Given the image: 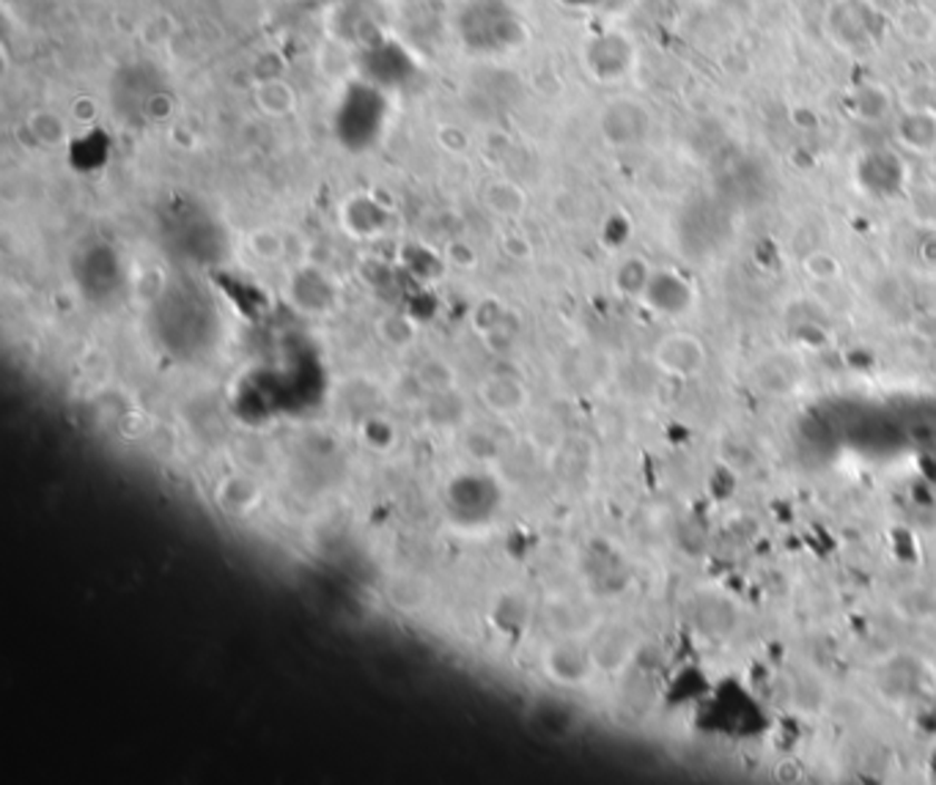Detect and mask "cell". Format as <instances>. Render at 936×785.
Listing matches in <instances>:
<instances>
[{"label":"cell","instance_id":"8fae6325","mask_svg":"<svg viewBox=\"0 0 936 785\" xmlns=\"http://www.w3.org/2000/svg\"><path fill=\"white\" fill-rule=\"evenodd\" d=\"M896 28L909 45H932L936 41V14L923 3L904 6L896 14Z\"/></svg>","mask_w":936,"mask_h":785},{"label":"cell","instance_id":"44dd1931","mask_svg":"<svg viewBox=\"0 0 936 785\" xmlns=\"http://www.w3.org/2000/svg\"><path fill=\"white\" fill-rule=\"evenodd\" d=\"M911 330L917 333V338L936 341V314L915 316V322H911Z\"/></svg>","mask_w":936,"mask_h":785},{"label":"cell","instance_id":"277c9868","mask_svg":"<svg viewBox=\"0 0 936 785\" xmlns=\"http://www.w3.org/2000/svg\"><path fill=\"white\" fill-rule=\"evenodd\" d=\"M640 303L660 316H684L695 308V286L673 269H654Z\"/></svg>","mask_w":936,"mask_h":785},{"label":"cell","instance_id":"5b68a950","mask_svg":"<svg viewBox=\"0 0 936 785\" xmlns=\"http://www.w3.org/2000/svg\"><path fill=\"white\" fill-rule=\"evenodd\" d=\"M649 110L643 108V102L630 97L607 102L599 118L604 140L613 146H632L643 140L645 133H649Z\"/></svg>","mask_w":936,"mask_h":785},{"label":"cell","instance_id":"6da1fadb","mask_svg":"<svg viewBox=\"0 0 936 785\" xmlns=\"http://www.w3.org/2000/svg\"><path fill=\"white\" fill-rule=\"evenodd\" d=\"M384 116H388V97L374 82L360 80L347 88L341 99V108L335 114L338 135L349 146H365L377 140L382 133Z\"/></svg>","mask_w":936,"mask_h":785},{"label":"cell","instance_id":"7c38bea8","mask_svg":"<svg viewBox=\"0 0 936 785\" xmlns=\"http://www.w3.org/2000/svg\"><path fill=\"white\" fill-rule=\"evenodd\" d=\"M217 503L228 513H251L262 503V489L251 478H228L217 487Z\"/></svg>","mask_w":936,"mask_h":785},{"label":"cell","instance_id":"ffe728a7","mask_svg":"<svg viewBox=\"0 0 936 785\" xmlns=\"http://www.w3.org/2000/svg\"><path fill=\"white\" fill-rule=\"evenodd\" d=\"M247 245H251L253 256L262 258V262H277L283 256V247H286L283 245V236L275 228H256L251 239H247Z\"/></svg>","mask_w":936,"mask_h":785},{"label":"cell","instance_id":"8992f818","mask_svg":"<svg viewBox=\"0 0 936 785\" xmlns=\"http://www.w3.org/2000/svg\"><path fill=\"white\" fill-rule=\"evenodd\" d=\"M596 654L579 640H560L547 651V670L560 684H583L596 668Z\"/></svg>","mask_w":936,"mask_h":785},{"label":"cell","instance_id":"2e32d148","mask_svg":"<svg viewBox=\"0 0 936 785\" xmlns=\"http://www.w3.org/2000/svg\"><path fill=\"white\" fill-rule=\"evenodd\" d=\"M256 102L264 114L286 116L298 108V94L286 80H264L256 88Z\"/></svg>","mask_w":936,"mask_h":785},{"label":"cell","instance_id":"52a82bcc","mask_svg":"<svg viewBox=\"0 0 936 785\" xmlns=\"http://www.w3.org/2000/svg\"><path fill=\"white\" fill-rule=\"evenodd\" d=\"M382 593L393 610L410 616V612L423 610V607L429 605L435 588H431V580L426 575H418V571H396V575H390L388 580H384Z\"/></svg>","mask_w":936,"mask_h":785},{"label":"cell","instance_id":"d6986e66","mask_svg":"<svg viewBox=\"0 0 936 785\" xmlns=\"http://www.w3.org/2000/svg\"><path fill=\"white\" fill-rule=\"evenodd\" d=\"M802 269H805V275L813 277V281H819V283H832L844 275V264H840V258L829 251H810L808 256L802 258Z\"/></svg>","mask_w":936,"mask_h":785},{"label":"cell","instance_id":"e0dca14e","mask_svg":"<svg viewBox=\"0 0 936 785\" xmlns=\"http://www.w3.org/2000/svg\"><path fill=\"white\" fill-rule=\"evenodd\" d=\"M484 200L500 217H517L525 209V193L511 181H491L484 190Z\"/></svg>","mask_w":936,"mask_h":785},{"label":"cell","instance_id":"3957f363","mask_svg":"<svg viewBox=\"0 0 936 785\" xmlns=\"http://www.w3.org/2000/svg\"><path fill=\"white\" fill-rule=\"evenodd\" d=\"M585 63H588L591 75L596 80L610 86V82H618L632 72V67H635V47H632L630 37H624V33H602V37L591 39L588 47H585Z\"/></svg>","mask_w":936,"mask_h":785},{"label":"cell","instance_id":"ba28073f","mask_svg":"<svg viewBox=\"0 0 936 785\" xmlns=\"http://www.w3.org/2000/svg\"><path fill=\"white\" fill-rule=\"evenodd\" d=\"M896 140L911 155L928 157L936 146V110H906L896 118Z\"/></svg>","mask_w":936,"mask_h":785},{"label":"cell","instance_id":"5bb4252c","mask_svg":"<svg viewBox=\"0 0 936 785\" xmlns=\"http://www.w3.org/2000/svg\"><path fill=\"white\" fill-rule=\"evenodd\" d=\"M415 382L431 395H448L456 391V371L454 365L446 363L442 357H426L423 363L415 369Z\"/></svg>","mask_w":936,"mask_h":785},{"label":"cell","instance_id":"7a4b0ae2","mask_svg":"<svg viewBox=\"0 0 936 785\" xmlns=\"http://www.w3.org/2000/svg\"><path fill=\"white\" fill-rule=\"evenodd\" d=\"M651 360L662 374L673 376V380H692V376H701L706 371L709 350L695 333L675 330V333L662 335L656 341Z\"/></svg>","mask_w":936,"mask_h":785},{"label":"cell","instance_id":"9a60e30c","mask_svg":"<svg viewBox=\"0 0 936 785\" xmlns=\"http://www.w3.org/2000/svg\"><path fill=\"white\" fill-rule=\"evenodd\" d=\"M28 129L37 138L39 146L45 149H58L69 140V124L67 118L56 110H37L31 118H28Z\"/></svg>","mask_w":936,"mask_h":785},{"label":"cell","instance_id":"ac0fdd59","mask_svg":"<svg viewBox=\"0 0 936 785\" xmlns=\"http://www.w3.org/2000/svg\"><path fill=\"white\" fill-rule=\"evenodd\" d=\"M377 335L393 350H410L418 338V327L410 316L401 314H388L377 322Z\"/></svg>","mask_w":936,"mask_h":785},{"label":"cell","instance_id":"9c48e42d","mask_svg":"<svg viewBox=\"0 0 936 785\" xmlns=\"http://www.w3.org/2000/svg\"><path fill=\"white\" fill-rule=\"evenodd\" d=\"M478 395H481L484 406L495 412V415H514V412L525 410L527 404V387L517 376H487L478 387Z\"/></svg>","mask_w":936,"mask_h":785},{"label":"cell","instance_id":"30bf717a","mask_svg":"<svg viewBox=\"0 0 936 785\" xmlns=\"http://www.w3.org/2000/svg\"><path fill=\"white\" fill-rule=\"evenodd\" d=\"M851 110L865 124H885L896 110V97L879 80H865L851 91Z\"/></svg>","mask_w":936,"mask_h":785},{"label":"cell","instance_id":"4fadbf2b","mask_svg":"<svg viewBox=\"0 0 936 785\" xmlns=\"http://www.w3.org/2000/svg\"><path fill=\"white\" fill-rule=\"evenodd\" d=\"M651 275H654V269H651V264L645 262V258L630 256L618 264V269H615V275H613V283H615V288H618V294H624V297L643 300Z\"/></svg>","mask_w":936,"mask_h":785},{"label":"cell","instance_id":"7402d4cb","mask_svg":"<svg viewBox=\"0 0 936 785\" xmlns=\"http://www.w3.org/2000/svg\"><path fill=\"white\" fill-rule=\"evenodd\" d=\"M926 159H928V168H932V174H936V146H934L932 155H928Z\"/></svg>","mask_w":936,"mask_h":785}]
</instances>
